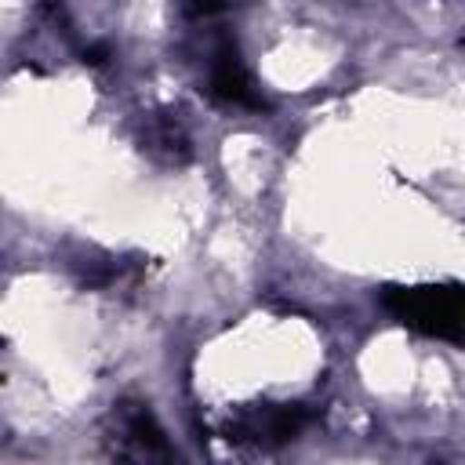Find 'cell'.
<instances>
[{
  "mask_svg": "<svg viewBox=\"0 0 465 465\" xmlns=\"http://www.w3.org/2000/svg\"><path fill=\"white\" fill-rule=\"evenodd\" d=\"M109 450L127 461H171L174 450L142 400H116L109 414Z\"/></svg>",
  "mask_w": 465,
  "mask_h": 465,
  "instance_id": "obj_3",
  "label": "cell"
},
{
  "mask_svg": "<svg viewBox=\"0 0 465 465\" xmlns=\"http://www.w3.org/2000/svg\"><path fill=\"white\" fill-rule=\"evenodd\" d=\"M312 421V411L305 403H243L222 421V436L232 447H283L302 436V429Z\"/></svg>",
  "mask_w": 465,
  "mask_h": 465,
  "instance_id": "obj_2",
  "label": "cell"
},
{
  "mask_svg": "<svg viewBox=\"0 0 465 465\" xmlns=\"http://www.w3.org/2000/svg\"><path fill=\"white\" fill-rule=\"evenodd\" d=\"M381 305L396 323L421 338L465 345V283L385 287Z\"/></svg>",
  "mask_w": 465,
  "mask_h": 465,
  "instance_id": "obj_1",
  "label": "cell"
},
{
  "mask_svg": "<svg viewBox=\"0 0 465 465\" xmlns=\"http://www.w3.org/2000/svg\"><path fill=\"white\" fill-rule=\"evenodd\" d=\"M84 62H87V65H105V62H109V51H105L102 44L84 47Z\"/></svg>",
  "mask_w": 465,
  "mask_h": 465,
  "instance_id": "obj_7",
  "label": "cell"
},
{
  "mask_svg": "<svg viewBox=\"0 0 465 465\" xmlns=\"http://www.w3.org/2000/svg\"><path fill=\"white\" fill-rule=\"evenodd\" d=\"M207 94L236 109H265V98L258 94L232 36H218L207 51Z\"/></svg>",
  "mask_w": 465,
  "mask_h": 465,
  "instance_id": "obj_4",
  "label": "cell"
},
{
  "mask_svg": "<svg viewBox=\"0 0 465 465\" xmlns=\"http://www.w3.org/2000/svg\"><path fill=\"white\" fill-rule=\"evenodd\" d=\"M142 153H149L160 163H174V167L193 156L189 134L182 131V124L174 116H149L142 124Z\"/></svg>",
  "mask_w": 465,
  "mask_h": 465,
  "instance_id": "obj_5",
  "label": "cell"
},
{
  "mask_svg": "<svg viewBox=\"0 0 465 465\" xmlns=\"http://www.w3.org/2000/svg\"><path fill=\"white\" fill-rule=\"evenodd\" d=\"M222 11H229V0H189V4H185V18H193V22L214 18V15H222Z\"/></svg>",
  "mask_w": 465,
  "mask_h": 465,
  "instance_id": "obj_6",
  "label": "cell"
}]
</instances>
